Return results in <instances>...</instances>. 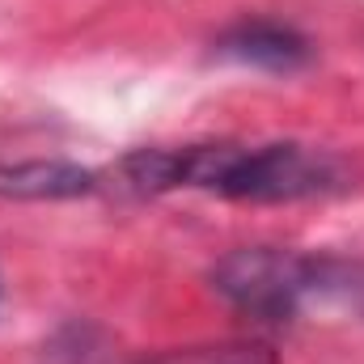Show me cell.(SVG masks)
Listing matches in <instances>:
<instances>
[{"instance_id":"cell-1","label":"cell","mask_w":364,"mask_h":364,"mask_svg":"<svg viewBox=\"0 0 364 364\" xmlns=\"http://www.w3.org/2000/svg\"><path fill=\"white\" fill-rule=\"evenodd\" d=\"M123 186L140 195L174 191V186H199L229 199H305L322 195L339 182L331 157L309 153L301 144H195V149H140L119 166Z\"/></svg>"},{"instance_id":"cell-2","label":"cell","mask_w":364,"mask_h":364,"mask_svg":"<svg viewBox=\"0 0 364 364\" xmlns=\"http://www.w3.org/2000/svg\"><path fill=\"white\" fill-rule=\"evenodd\" d=\"M212 288L242 314L284 322L292 318L318 288H326V267L314 259H301L292 250H272V246H250L233 250L216 263Z\"/></svg>"},{"instance_id":"cell-3","label":"cell","mask_w":364,"mask_h":364,"mask_svg":"<svg viewBox=\"0 0 364 364\" xmlns=\"http://www.w3.org/2000/svg\"><path fill=\"white\" fill-rule=\"evenodd\" d=\"M220 55L267 73H296L309 60V43L279 21H242L220 38Z\"/></svg>"},{"instance_id":"cell-4","label":"cell","mask_w":364,"mask_h":364,"mask_svg":"<svg viewBox=\"0 0 364 364\" xmlns=\"http://www.w3.org/2000/svg\"><path fill=\"white\" fill-rule=\"evenodd\" d=\"M97 178L68 161H26L0 170V195L4 199H77L90 195Z\"/></svg>"},{"instance_id":"cell-5","label":"cell","mask_w":364,"mask_h":364,"mask_svg":"<svg viewBox=\"0 0 364 364\" xmlns=\"http://www.w3.org/2000/svg\"><path fill=\"white\" fill-rule=\"evenodd\" d=\"M153 364H275L263 343H220V348H186Z\"/></svg>"}]
</instances>
